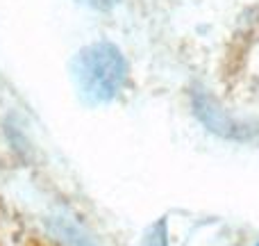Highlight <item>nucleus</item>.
<instances>
[{"label": "nucleus", "mask_w": 259, "mask_h": 246, "mask_svg": "<svg viewBox=\"0 0 259 246\" xmlns=\"http://www.w3.org/2000/svg\"><path fill=\"white\" fill-rule=\"evenodd\" d=\"M75 76L82 91L96 100H109L123 89L127 80V66L121 50L107 41L91 44L77 55Z\"/></svg>", "instance_id": "nucleus-1"}, {"label": "nucleus", "mask_w": 259, "mask_h": 246, "mask_svg": "<svg viewBox=\"0 0 259 246\" xmlns=\"http://www.w3.org/2000/svg\"><path fill=\"white\" fill-rule=\"evenodd\" d=\"M89 3H94L96 7H109V5H112L114 0H89Z\"/></svg>", "instance_id": "nucleus-2"}]
</instances>
